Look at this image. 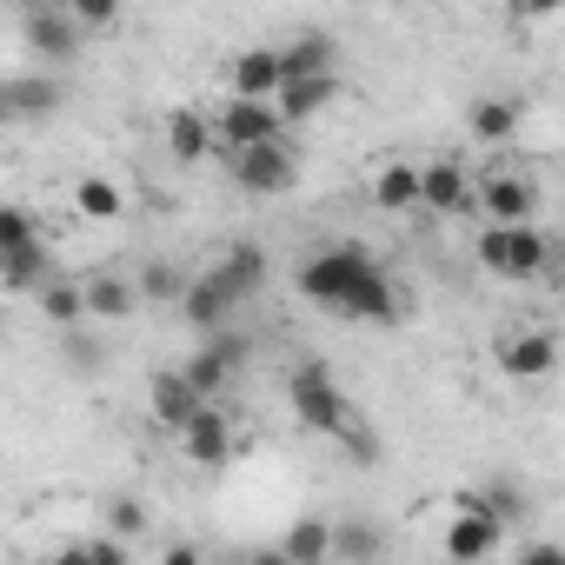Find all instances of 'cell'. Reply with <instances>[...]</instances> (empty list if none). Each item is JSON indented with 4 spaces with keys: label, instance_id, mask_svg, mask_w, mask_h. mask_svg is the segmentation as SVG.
<instances>
[{
    "label": "cell",
    "instance_id": "obj_3",
    "mask_svg": "<svg viewBox=\"0 0 565 565\" xmlns=\"http://www.w3.org/2000/svg\"><path fill=\"white\" fill-rule=\"evenodd\" d=\"M294 180H300V153L287 147V134L253 140V147H233V186L246 200H273V193H287Z\"/></svg>",
    "mask_w": 565,
    "mask_h": 565
},
{
    "label": "cell",
    "instance_id": "obj_21",
    "mask_svg": "<svg viewBox=\"0 0 565 565\" xmlns=\"http://www.w3.org/2000/svg\"><path fill=\"white\" fill-rule=\"evenodd\" d=\"M167 153L173 160H206L213 153V120L193 114V107H173L167 114Z\"/></svg>",
    "mask_w": 565,
    "mask_h": 565
},
{
    "label": "cell",
    "instance_id": "obj_4",
    "mask_svg": "<svg viewBox=\"0 0 565 565\" xmlns=\"http://www.w3.org/2000/svg\"><path fill=\"white\" fill-rule=\"evenodd\" d=\"M373 266V253L366 246H320L307 266H300V294L313 300V307H327V313H340V300H347V287Z\"/></svg>",
    "mask_w": 565,
    "mask_h": 565
},
{
    "label": "cell",
    "instance_id": "obj_28",
    "mask_svg": "<svg viewBox=\"0 0 565 565\" xmlns=\"http://www.w3.org/2000/svg\"><path fill=\"white\" fill-rule=\"evenodd\" d=\"M34 300H41V313H47L61 333H67V327H87V300H81V287H67V279H47Z\"/></svg>",
    "mask_w": 565,
    "mask_h": 565
},
{
    "label": "cell",
    "instance_id": "obj_30",
    "mask_svg": "<svg viewBox=\"0 0 565 565\" xmlns=\"http://www.w3.org/2000/svg\"><path fill=\"white\" fill-rule=\"evenodd\" d=\"M61 558H74V565H127V558H134V545H127L120 532H100V539H67V545H61Z\"/></svg>",
    "mask_w": 565,
    "mask_h": 565
},
{
    "label": "cell",
    "instance_id": "obj_22",
    "mask_svg": "<svg viewBox=\"0 0 565 565\" xmlns=\"http://www.w3.org/2000/svg\"><path fill=\"white\" fill-rule=\"evenodd\" d=\"M327 545H333V525L327 519H300L287 539H279V565H327Z\"/></svg>",
    "mask_w": 565,
    "mask_h": 565
},
{
    "label": "cell",
    "instance_id": "obj_35",
    "mask_svg": "<svg viewBox=\"0 0 565 565\" xmlns=\"http://www.w3.org/2000/svg\"><path fill=\"white\" fill-rule=\"evenodd\" d=\"M28 239H41L34 220H28L21 206H0V253H8V246H28Z\"/></svg>",
    "mask_w": 565,
    "mask_h": 565
},
{
    "label": "cell",
    "instance_id": "obj_39",
    "mask_svg": "<svg viewBox=\"0 0 565 565\" xmlns=\"http://www.w3.org/2000/svg\"><path fill=\"white\" fill-rule=\"evenodd\" d=\"M8 8H21V14H28V8H47V0H8Z\"/></svg>",
    "mask_w": 565,
    "mask_h": 565
},
{
    "label": "cell",
    "instance_id": "obj_6",
    "mask_svg": "<svg viewBox=\"0 0 565 565\" xmlns=\"http://www.w3.org/2000/svg\"><path fill=\"white\" fill-rule=\"evenodd\" d=\"M246 353H253V347H246L239 333H226V327H220V333H206V347L180 366V380H186L200 399H220V393L233 386V373H239V360H246Z\"/></svg>",
    "mask_w": 565,
    "mask_h": 565
},
{
    "label": "cell",
    "instance_id": "obj_25",
    "mask_svg": "<svg viewBox=\"0 0 565 565\" xmlns=\"http://www.w3.org/2000/svg\"><path fill=\"white\" fill-rule=\"evenodd\" d=\"M74 206H81L87 220H120V213H127V193H120V180L87 173V180H74Z\"/></svg>",
    "mask_w": 565,
    "mask_h": 565
},
{
    "label": "cell",
    "instance_id": "obj_5",
    "mask_svg": "<svg viewBox=\"0 0 565 565\" xmlns=\"http://www.w3.org/2000/svg\"><path fill=\"white\" fill-rule=\"evenodd\" d=\"M505 545V525L479 505V492H452V525H446V558L472 565V558H492Z\"/></svg>",
    "mask_w": 565,
    "mask_h": 565
},
{
    "label": "cell",
    "instance_id": "obj_1",
    "mask_svg": "<svg viewBox=\"0 0 565 565\" xmlns=\"http://www.w3.org/2000/svg\"><path fill=\"white\" fill-rule=\"evenodd\" d=\"M479 266L492 279H505V287H525V279H539L552 266V239L532 220H492L479 233Z\"/></svg>",
    "mask_w": 565,
    "mask_h": 565
},
{
    "label": "cell",
    "instance_id": "obj_9",
    "mask_svg": "<svg viewBox=\"0 0 565 565\" xmlns=\"http://www.w3.org/2000/svg\"><path fill=\"white\" fill-rule=\"evenodd\" d=\"M21 41H28V54H41V61L67 67V61L81 54V21H74V14H61L54 0H47V8H28V14H21Z\"/></svg>",
    "mask_w": 565,
    "mask_h": 565
},
{
    "label": "cell",
    "instance_id": "obj_31",
    "mask_svg": "<svg viewBox=\"0 0 565 565\" xmlns=\"http://www.w3.org/2000/svg\"><path fill=\"white\" fill-rule=\"evenodd\" d=\"M180 287H186V273L167 266V259H153V266L134 279V300H140V307H167V300H180Z\"/></svg>",
    "mask_w": 565,
    "mask_h": 565
},
{
    "label": "cell",
    "instance_id": "obj_32",
    "mask_svg": "<svg viewBox=\"0 0 565 565\" xmlns=\"http://www.w3.org/2000/svg\"><path fill=\"white\" fill-rule=\"evenodd\" d=\"M479 505H486L499 525H519V519H525V486H505V479H499V486L479 492Z\"/></svg>",
    "mask_w": 565,
    "mask_h": 565
},
{
    "label": "cell",
    "instance_id": "obj_10",
    "mask_svg": "<svg viewBox=\"0 0 565 565\" xmlns=\"http://www.w3.org/2000/svg\"><path fill=\"white\" fill-rule=\"evenodd\" d=\"M180 446H186V459L206 466V472L226 466V459H233V426H226V413H220L213 399H200V406L180 419Z\"/></svg>",
    "mask_w": 565,
    "mask_h": 565
},
{
    "label": "cell",
    "instance_id": "obj_27",
    "mask_svg": "<svg viewBox=\"0 0 565 565\" xmlns=\"http://www.w3.org/2000/svg\"><path fill=\"white\" fill-rule=\"evenodd\" d=\"M193 406H200V393H193L180 373H160V380H153V419H160L167 433H180V419H186Z\"/></svg>",
    "mask_w": 565,
    "mask_h": 565
},
{
    "label": "cell",
    "instance_id": "obj_38",
    "mask_svg": "<svg viewBox=\"0 0 565 565\" xmlns=\"http://www.w3.org/2000/svg\"><path fill=\"white\" fill-rule=\"evenodd\" d=\"M160 558H167V565H200V552H193V545H167Z\"/></svg>",
    "mask_w": 565,
    "mask_h": 565
},
{
    "label": "cell",
    "instance_id": "obj_8",
    "mask_svg": "<svg viewBox=\"0 0 565 565\" xmlns=\"http://www.w3.org/2000/svg\"><path fill=\"white\" fill-rule=\"evenodd\" d=\"M273 134H287V120H279V107L273 100H246V94H233L226 100V114L213 120V147H253V140H273Z\"/></svg>",
    "mask_w": 565,
    "mask_h": 565
},
{
    "label": "cell",
    "instance_id": "obj_24",
    "mask_svg": "<svg viewBox=\"0 0 565 565\" xmlns=\"http://www.w3.org/2000/svg\"><path fill=\"white\" fill-rule=\"evenodd\" d=\"M373 206H386V213H406V206H419V167H406V160H386V167H380V180H373Z\"/></svg>",
    "mask_w": 565,
    "mask_h": 565
},
{
    "label": "cell",
    "instance_id": "obj_15",
    "mask_svg": "<svg viewBox=\"0 0 565 565\" xmlns=\"http://www.w3.org/2000/svg\"><path fill=\"white\" fill-rule=\"evenodd\" d=\"M333 100H340V74H307V81H279L273 87V107H279V120H287V127H307Z\"/></svg>",
    "mask_w": 565,
    "mask_h": 565
},
{
    "label": "cell",
    "instance_id": "obj_17",
    "mask_svg": "<svg viewBox=\"0 0 565 565\" xmlns=\"http://www.w3.org/2000/svg\"><path fill=\"white\" fill-rule=\"evenodd\" d=\"M340 313H347V320H373V327H393V320H399V294H393V279L380 273V259L353 279V287H347Z\"/></svg>",
    "mask_w": 565,
    "mask_h": 565
},
{
    "label": "cell",
    "instance_id": "obj_16",
    "mask_svg": "<svg viewBox=\"0 0 565 565\" xmlns=\"http://www.w3.org/2000/svg\"><path fill=\"white\" fill-rule=\"evenodd\" d=\"M307 74H340V41L327 28H300L279 47V81H307Z\"/></svg>",
    "mask_w": 565,
    "mask_h": 565
},
{
    "label": "cell",
    "instance_id": "obj_11",
    "mask_svg": "<svg viewBox=\"0 0 565 565\" xmlns=\"http://www.w3.org/2000/svg\"><path fill=\"white\" fill-rule=\"evenodd\" d=\"M472 206H479L486 220H532V213H539V180H532V173L472 180Z\"/></svg>",
    "mask_w": 565,
    "mask_h": 565
},
{
    "label": "cell",
    "instance_id": "obj_36",
    "mask_svg": "<svg viewBox=\"0 0 565 565\" xmlns=\"http://www.w3.org/2000/svg\"><path fill=\"white\" fill-rule=\"evenodd\" d=\"M67 366H74V373H94V366H100V347L81 340V327H67Z\"/></svg>",
    "mask_w": 565,
    "mask_h": 565
},
{
    "label": "cell",
    "instance_id": "obj_19",
    "mask_svg": "<svg viewBox=\"0 0 565 565\" xmlns=\"http://www.w3.org/2000/svg\"><path fill=\"white\" fill-rule=\"evenodd\" d=\"M47 279H54V266H47V246L41 239L0 253V287H8V294H41Z\"/></svg>",
    "mask_w": 565,
    "mask_h": 565
},
{
    "label": "cell",
    "instance_id": "obj_20",
    "mask_svg": "<svg viewBox=\"0 0 565 565\" xmlns=\"http://www.w3.org/2000/svg\"><path fill=\"white\" fill-rule=\"evenodd\" d=\"M273 87H279V47H246V54L233 61V94L273 100Z\"/></svg>",
    "mask_w": 565,
    "mask_h": 565
},
{
    "label": "cell",
    "instance_id": "obj_2",
    "mask_svg": "<svg viewBox=\"0 0 565 565\" xmlns=\"http://www.w3.org/2000/svg\"><path fill=\"white\" fill-rule=\"evenodd\" d=\"M287 399H294V413H300V426L307 433H327V439H340L360 413H353V399L340 393V380L327 373V366H300L294 380H287Z\"/></svg>",
    "mask_w": 565,
    "mask_h": 565
},
{
    "label": "cell",
    "instance_id": "obj_7",
    "mask_svg": "<svg viewBox=\"0 0 565 565\" xmlns=\"http://www.w3.org/2000/svg\"><path fill=\"white\" fill-rule=\"evenodd\" d=\"M67 100L61 81H41V74H14L0 81V127H34V120H54Z\"/></svg>",
    "mask_w": 565,
    "mask_h": 565
},
{
    "label": "cell",
    "instance_id": "obj_26",
    "mask_svg": "<svg viewBox=\"0 0 565 565\" xmlns=\"http://www.w3.org/2000/svg\"><path fill=\"white\" fill-rule=\"evenodd\" d=\"M519 134V107L512 100H472V140L479 147H505Z\"/></svg>",
    "mask_w": 565,
    "mask_h": 565
},
{
    "label": "cell",
    "instance_id": "obj_12",
    "mask_svg": "<svg viewBox=\"0 0 565 565\" xmlns=\"http://www.w3.org/2000/svg\"><path fill=\"white\" fill-rule=\"evenodd\" d=\"M499 373L505 380H545L552 366H558V340L545 333V327H525V333H505L499 347Z\"/></svg>",
    "mask_w": 565,
    "mask_h": 565
},
{
    "label": "cell",
    "instance_id": "obj_34",
    "mask_svg": "<svg viewBox=\"0 0 565 565\" xmlns=\"http://www.w3.org/2000/svg\"><path fill=\"white\" fill-rule=\"evenodd\" d=\"M107 525H114L120 539H134V532H147V505H140L134 492H120V499L107 505Z\"/></svg>",
    "mask_w": 565,
    "mask_h": 565
},
{
    "label": "cell",
    "instance_id": "obj_14",
    "mask_svg": "<svg viewBox=\"0 0 565 565\" xmlns=\"http://www.w3.org/2000/svg\"><path fill=\"white\" fill-rule=\"evenodd\" d=\"M419 206L439 213V220H459L472 213V173L459 160H439V167H419Z\"/></svg>",
    "mask_w": 565,
    "mask_h": 565
},
{
    "label": "cell",
    "instance_id": "obj_29",
    "mask_svg": "<svg viewBox=\"0 0 565 565\" xmlns=\"http://www.w3.org/2000/svg\"><path fill=\"white\" fill-rule=\"evenodd\" d=\"M380 552H386V532H380V525H360V519L333 525V545H327V558H380Z\"/></svg>",
    "mask_w": 565,
    "mask_h": 565
},
{
    "label": "cell",
    "instance_id": "obj_18",
    "mask_svg": "<svg viewBox=\"0 0 565 565\" xmlns=\"http://www.w3.org/2000/svg\"><path fill=\"white\" fill-rule=\"evenodd\" d=\"M206 273L220 279V287H226L233 300H253V294L266 287V273H273V266H266V246H253V239H233V246L220 253V266H206Z\"/></svg>",
    "mask_w": 565,
    "mask_h": 565
},
{
    "label": "cell",
    "instance_id": "obj_33",
    "mask_svg": "<svg viewBox=\"0 0 565 565\" xmlns=\"http://www.w3.org/2000/svg\"><path fill=\"white\" fill-rule=\"evenodd\" d=\"M67 14L81 21V34H100L120 21V0H67Z\"/></svg>",
    "mask_w": 565,
    "mask_h": 565
},
{
    "label": "cell",
    "instance_id": "obj_23",
    "mask_svg": "<svg viewBox=\"0 0 565 565\" xmlns=\"http://www.w3.org/2000/svg\"><path fill=\"white\" fill-rule=\"evenodd\" d=\"M81 300H87V320H127L134 313V279L100 273V279H87V287H81Z\"/></svg>",
    "mask_w": 565,
    "mask_h": 565
},
{
    "label": "cell",
    "instance_id": "obj_37",
    "mask_svg": "<svg viewBox=\"0 0 565 565\" xmlns=\"http://www.w3.org/2000/svg\"><path fill=\"white\" fill-rule=\"evenodd\" d=\"M558 8H565V0H512V14H519V21H552Z\"/></svg>",
    "mask_w": 565,
    "mask_h": 565
},
{
    "label": "cell",
    "instance_id": "obj_13",
    "mask_svg": "<svg viewBox=\"0 0 565 565\" xmlns=\"http://www.w3.org/2000/svg\"><path fill=\"white\" fill-rule=\"evenodd\" d=\"M173 307H180V320H186V327H193V333L206 340V333H220V327L233 320V307H239V300H233V294L220 287L213 273H193L186 287H180V300H173Z\"/></svg>",
    "mask_w": 565,
    "mask_h": 565
}]
</instances>
